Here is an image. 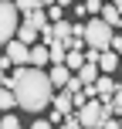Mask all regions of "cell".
I'll list each match as a JSON object with an SVG mask.
<instances>
[{
  "label": "cell",
  "mask_w": 122,
  "mask_h": 129,
  "mask_svg": "<svg viewBox=\"0 0 122 129\" xmlns=\"http://www.w3.org/2000/svg\"><path fill=\"white\" fill-rule=\"evenodd\" d=\"M78 122H82L85 129H102V122H105V105L98 102H88L85 109H78Z\"/></svg>",
  "instance_id": "277c9868"
},
{
  "label": "cell",
  "mask_w": 122,
  "mask_h": 129,
  "mask_svg": "<svg viewBox=\"0 0 122 129\" xmlns=\"http://www.w3.org/2000/svg\"><path fill=\"white\" fill-rule=\"evenodd\" d=\"M24 20H27V24H34L37 31H48V27H51V24H48V10H34L31 17H24Z\"/></svg>",
  "instance_id": "2e32d148"
},
{
  "label": "cell",
  "mask_w": 122,
  "mask_h": 129,
  "mask_svg": "<svg viewBox=\"0 0 122 129\" xmlns=\"http://www.w3.org/2000/svg\"><path fill=\"white\" fill-rule=\"evenodd\" d=\"M102 7H105V4H98V0H88V4H85V14H98V17H102Z\"/></svg>",
  "instance_id": "44dd1931"
},
{
  "label": "cell",
  "mask_w": 122,
  "mask_h": 129,
  "mask_svg": "<svg viewBox=\"0 0 122 129\" xmlns=\"http://www.w3.org/2000/svg\"><path fill=\"white\" fill-rule=\"evenodd\" d=\"M48 61H51V51H48V44H34V48H31V64H34V68H44Z\"/></svg>",
  "instance_id": "30bf717a"
},
{
  "label": "cell",
  "mask_w": 122,
  "mask_h": 129,
  "mask_svg": "<svg viewBox=\"0 0 122 129\" xmlns=\"http://www.w3.org/2000/svg\"><path fill=\"white\" fill-rule=\"evenodd\" d=\"M78 78H82L85 85H95L98 78H102V71H98V64H85V68L78 71Z\"/></svg>",
  "instance_id": "9a60e30c"
},
{
  "label": "cell",
  "mask_w": 122,
  "mask_h": 129,
  "mask_svg": "<svg viewBox=\"0 0 122 129\" xmlns=\"http://www.w3.org/2000/svg\"><path fill=\"white\" fill-rule=\"evenodd\" d=\"M17 4H10V0H0V44H10V41H17V31H20V20H17Z\"/></svg>",
  "instance_id": "3957f363"
},
{
  "label": "cell",
  "mask_w": 122,
  "mask_h": 129,
  "mask_svg": "<svg viewBox=\"0 0 122 129\" xmlns=\"http://www.w3.org/2000/svg\"><path fill=\"white\" fill-rule=\"evenodd\" d=\"M4 58L10 61V64H17V68H31V48L20 44V41H10L7 51H4Z\"/></svg>",
  "instance_id": "5b68a950"
},
{
  "label": "cell",
  "mask_w": 122,
  "mask_h": 129,
  "mask_svg": "<svg viewBox=\"0 0 122 129\" xmlns=\"http://www.w3.org/2000/svg\"><path fill=\"white\" fill-rule=\"evenodd\" d=\"M122 68V58L115 51H102V58H98V71L102 75H112V71H119Z\"/></svg>",
  "instance_id": "ba28073f"
},
{
  "label": "cell",
  "mask_w": 122,
  "mask_h": 129,
  "mask_svg": "<svg viewBox=\"0 0 122 129\" xmlns=\"http://www.w3.org/2000/svg\"><path fill=\"white\" fill-rule=\"evenodd\" d=\"M37 38H41V31H37L34 24H27V20H24L20 31H17V41H20V44H27V48H34V41H37Z\"/></svg>",
  "instance_id": "9c48e42d"
},
{
  "label": "cell",
  "mask_w": 122,
  "mask_h": 129,
  "mask_svg": "<svg viewBox=\"0 0 122 129\" xmlns=\"http://www.w3.org/2000/svg\"><path fill=\"white\" fill-rule=\"evenodd\" d=\"M4 85H7V75H4V68H0V88H4Z\"/></svg>",
  "instance_id": "484cf974"
},
{
  "label": "cell",
  "mask_w": 122,
  "mask_h": 129,
  "mask_svg": "<svg viewBox=\"0 0 122 129\" xmlns=\"http://www.w3.org/2000/svg\"><path fill=\"white\" fill-rule=\"evenodd\" d=\"M102 129H122V122L112 116V119H105V122H102Z\"/></svg>",
  "instance_id": "603a6c76"
},
{
  "label": "cell",
  "mask_w": 122,
  "mask_h": 129,
  "mask_svg": "<svg viewBox=\"0 0 122 129\" xmlns=\"http://www.w3.org/2000/svg\"><path fill=\"white\" fill-rule=\"evenodd\" d=\"M31 129H54V122H51V119H34Z\"/></svg>",
  "instance_id": "7402d4cb"
},
{
  "label": "cell",
  "mask_w": 122,
  "mask_h": 129,
  "mask_svg": "<svg viewBox=\"0 0 122 129\" xmlns=\"http://www.w3.org/2000/svg\"><path fill=\"white\" fill-rule=\"evenodd\" d=\"M71 34H75V38H82V41H85V24H71Z\"/></svg>",
  "instance_id": "cb8c5ba5"
},
{
  "label": "cell",
  "mask_w": 122,
  "mask_h": 129,
  "mask_svg": "<svg viewBox=\"0 0 122 129\" xmlns=\"http://www.w3.org/2000/svg\"><path fill=\"white\" fill-rule=\"evenodd\" d=\"M64 68L78 75V71L85 68V51H68V61H64Z\"/></svg>",
  "instance_id": "4fadbf2b"
},
{
  "label": "cell",
  "mask_w": 122,
  "mask_h": 129,
  "mask_svg": "<svg viewBox=\"0 0 122 129\" xmlns=\"http://www.w3.org/2000/svg\"><path fill=\"white\" fill-rule=\"evenodd\" d=\"M48 78H51V85L54 88H68V82H71V71L64 68V64H51V71H48Z\"/></svg>",
  "instance_id": "52a82bcc"
},
{
  "label": "cell",
  "mask_w": 122,
  "mask_h": 129,
  "mask_svg": "<svg viewBox=\"0 0 122 129\" xmlns=\"http://www.w3.org/2000/svg\"><path fill=\"white\" fill-rule=\"evenodd\" d=\"M14 105H17V95H14L10 88H0V116H7Z\"/></svg>",
  "instance_id": "5bb4252c"
},
{
  "label": "cell",
  "mask_w": 122,
  "mask_h": 129,
  "mask_svg": "<svg viewBox=\"0 0 122 129\" xmlns=\"http://www.w3.org/2000/svg\"><path fill=\"white\" fill-rule=\"evenodd\" d=\"M4 88H10L17 95V105L24 112H44L54 102V85L48 78V71L41 68H14Z\"/></svg>",
  "instance_id": "6da1fadb"
},
{
  "label": "cell",
  "mask_w": 122,
  "mask_h": 129,
  "mask_svg": "<svg viewBox=\"0 0 122 129\" xmlns=\"http://www.w3.org/2000/svg\"><path fill=\"white\" fill-rule=\"evenodd\" d=\"M119 71H122V68H119Z\"/></svg>",
  "instance_id": "83f0119b"
},
{
  "label": "cell",
  "mask_w": 122,
  "mask_h": 129,
  "mask_svg": "<svg viewBox=\"0 0 122 129\" xmlns=\"http://www.w3.org/2000/svg\"><path fill=\"white\" fill-rule=\"evenodd\" d=\"M82 88H85V82H82V78H78V75H71V82H68V88H64V92H68V95L75 99V95H78V92H82Z\"/></svg>",
  "instance_id": "d6986e66"
},
{
  "label": "cell",
  "mask_w": 122,
  "mask_h": 129,
  "mask_svg": "<svg viewBox=\"0 0 122 129\" xmlns=\"http://www.w3.org/2000/svg\"><path fill=\"white\" fill-rule=\"evenodd\" d=\"M112 51H115L119 58H122V38H115V41H112Z\"/></svg>",
  "instance_id": "d4e9b609"
},
{
  "label": "cell",
  "mask_w": 122,
  "mask_h": 129,
  "mask_svg": "<svg viewBox=\"0 0 122 129\" xmlns=\"http://www.w3.org/2000/svg\"><path fill=\"white\" fill-rule=\"evenodd\" d=\"M102 20H105L109 27H122V14H119V7H115V4H105V7H102Z\"/></svg>",
  "instance_id": "8fae6325"
},
{
  "label": "cell",
  "mask_w": 122,
  "mask_h": 129,
  "mask_svg": "<svg viewBox=\"0 0 122 129\" xmlns=\"http://www.w3.org/2000/svg\"><path fill=\"white\" fill-rule=\"evenodd\" d=\"M112 41H115V34H112V27L102 17H92L85 24V48H92V51H112Z\"/></svg>",
  "instance_id": "7a4b0ae2"
},
{
  "label": "cell",
  "mask_w": 122,
  "mask_h": 129,
  "mask_svg": "<svg viewBox=\"0 0 122 129\" xmlns=\"http://www.w3.org/2000/svg\"><path fill=\"white\" fill-rule=\"evenodd\" d=\"M51 31H54V41H68L71 38V24H68V20H54Z\"/></svg>",
  "instance_id": "e0dca14e"
},
{
  "label": "cell",
  "mask_w": 122,
  "mask_h": 129,
  "mask_svg": "<svg viewBox=\"0 0 122 129\" xmlns=\"http://www.w3.org/2000/svg\"><path fill=\"white\" fill-rule=\"evenodd\" d=\"M119 122H122V116H119Z\"/></svg>",
  "instance_id": "4316f807"
},
{
  "label": "cell",
  "mask_w": 122,
  "mask_h": 129,
  "mask_svg": "<svg viewBox=\"0 0 122 129\" xmlns=\"http://www.w3.org/2000/svg\"><path fill=\"white\" fill-rule=\"evenodd\" d=\"M119 88H122V85H119L112 75H102V78L95 82V92H98V102H102V105H109V102H112V95H115Z\"/></svg>",
  "instance_id": "8992f818"
},
{
  "label": "cell",
  "mask_w": 122,
  "mask_h": 129,
  "mask_svg": "<svg viewBox=\"0 0 122 129\" xmlns=\"http://www.w3.org/2000/svg\"><path fill=\"white\" fill-rule=\"evenodd\" d=\"M58 129H85V126L78 122V116H68V119H64V122H61Z\"/></svg>",
  "instance_id": "ffe728a7"
},
{
  "label": "cell",
  "mask_w": 122,
  "mask_h": 129,
  "mask_svg": "<svg viewBox=\"0 0 122 129\" xmlns=\"http://www.w3.org/2000/svg\"><path fill=\"white\" fill-rule=\"evenodd\" d=\"M48 51H51V64H64V61H68V48H64V41H54Z\"/></svg>",
  "instance_id": "7c38bea8"
},
{
  "label": "cell",
  "mask_w": 122,
  "mask_h": 129,
  "mask_svg": "<svg viewBox=\"0 0 122 129\" xmlns=\"http://www.w3.org/2000/svg\"><path fill=\"white\" fill-rule=\"evenodd\" d=\"M0 129H20V119L14 112H7V116H0Z\"/></svg>",
  "instance_id": "ac0fdd59"
}]
</instances>
